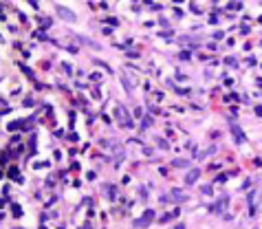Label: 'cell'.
I'll list each match as a JSON object with an SVG mask.
<instances>
[{
  "label": "cell",
  "instance_id": "cell-1",
  "mask_svg": "<svg viewBox=\"0 0 262 229\" xmlns=\"http://www.w3.org/2000/svg\"><path fill=\"white\" fill-rule=\"evenodd\" d=\"M57 13L64 18V20H68V22H73L75 20V13L71 11V9H66V7H62V5H57Z\"/></svg>",
  "mask_w": 262,
  "mask_h": 229
},
{
  "label": "cell",
  "instance_id": "cell-2",
  "mask_svg": "<svg viewBox=\"0 0 262 229\" xmlns=\"http://www.w3.org/2000/svg\"><path fill=\"white\" fill-rule=\"evenodd\" d=\"M152 218H154V211H152V209H148L143 218H137V220H135V225H139V227H141V225H146V222H150Z\"/></svg>",
  "mask_w": 262,
  "mask_h": 229
},
{
  "label": "cell",
  "instance_id": "cell-3",
  "mask_svg": "<svg viewBox=\"0 0 262 229\" xmlns=\"http://www.w3.org/2000/svg\"><path fill=\"white\" fill-rule=\"evenodd\" d=\"M231 132H233V137H236V141L238 143H244L247 139H244V135H242V130L238 128V126H231Z\"/></svg>",
  "mask_w": 262,
  "mask_h": 229
},
{
  "label": "cell",
  "instance_id": "cell-6",
  "mask_svg": "<svg viewBox=\"0 0 262 229\" xmlns=\"http://www.w3.org/2000/svg\"><path fill=\"white\" fill-rule=\"evenodd\" d=\"M148 126H152V119H150V117L143 119V128H148Z\"/></svg>",
  "mask_w": 262,
  "mask_h": 229
},
{
  "label": "cell",
  "instance_id": "cell-7",
  "mask_svg": "<svg viewBox=\"0 0 262 229\" xmlns=\"http://www.w3.org/2000/svg\"><path fill=\"white\" fill-rule=\"evenodd\" d=\"M203 194H207V196H209V194H211V187H209V185H205V187H203Z\"/></svg>",
  "mask_w": 262,
  "mask_h": 229
},
{
  "label": "cell",
  "instance_id": "cell-5",
  "mask_svg": "<svg viewBox=\"0 0 262 229\" xmlns=\"http://www.w3.org/2000/svg\"><path fill=\"white\" fill-rule=\"evenodd\" d=\"M172 200H174V203H181V200H185L183 192H181V189H172Z\"/></svg>",
  "mask_w": 262,
  "mask_h": 229
},
{
  "label": "cell",
  "instance_id": "cell-8",
  "mask_svg": "<svg viewBox=\"0 0 262 229\" xmlns=\"http://www.w3.org/2000/svg\"><path fill=\"white\" fill-rule=\"evenodd\" d=\"M176 229H185V227H183V225H176Z\"/></svg>",
  "mask_w": 262,
  "mask_h": 229
},
{
  "label": "cell",
  "instance_id": "cell-4",
  "mask_svg": "<svg viewBox=\"0 0 262 229\" xmlns=\"http://www.w3.org/2000/svg\"><path fill=\"white\" fill-rule=\"evenodd\" d=\"M198 174H201L198 170H192V172L187 174V178H185V183H187V185H194V183H196V178H198Z\"/></svg>",
  "mask_w": 262,
  "mask_h": 229
}]
</instances>
